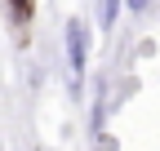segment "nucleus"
Instances as JSON below:
<instances>
[{
	"label": "nucleus",
	"instance_id": "f257e3e1",
	"mask_svg": "<svg viewBox=\"0 0 160 151\" xmlns=\"http://www.w3.org/2000/svg\"><path fill=\"white\" fill-rule=\"evenodd\" d=\"M85 53H89V31L80 18H71L67 22V58H71V71H76V80L85 76Z\"/></svg>",
	"mask_w": 160,
	"mask_h": 151
},
{
	"label": "nucleus",
	"instance_id": "20e7f679",
	"mask_svg": "<svg viewBox=\"0 0 160 151\" xmlns=\"http://www.w3.org/2000/svg\"><path fill=\"white\" fill-rule=\"evenodd\" d=\"M129 5H133V9H147V0H129Z\"/></svg>",
	"mask_w": 160,
	"mask_h": 151
},
{
	"label": "nucleus",
	"instance_id": "7ed1b4c3",
	"mask_svg": "<svg viewBox=\"0 0 160 151\" xmlns=\"http://www.w3.org/2000/svg\"><path fill=\"white\" fill-rule=\"evenodd\" d=\"M13 5H18V13H27V9H31V0H13Z\"/></svg>",
	"mask_w": 160,
	"mask_h": 151
},
{
	"label": "nucleus",
	"instance_id": "f03ea898",
	"mask_svg": "<svg viewBox=\"0 0 160 151\" xmlns=\"http://www.w3.org/2000/svg\"><path fill=\"white\" fill-rule=\"evenodd\" d=\"M116 13H120V0H98V22H102L107 31H111V22H116Z\"/></svg>",
	"mask_w": 160,
	"mask_h": 151
}]
</instances>
